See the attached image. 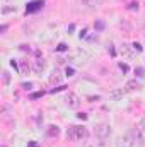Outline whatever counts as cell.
Wrapping results in <instances>:
<instances>
[{"mask_svg": "<svg viewBox=\"0 0 145 147\" xmlns=\"http://www.w3.org/2000/svg\"><path fill=\"white\" fill-rule=\"evenodd\" d=\"M85 137H87V128L82 125H73V127H68L67 130V139L70 140H84Z\"/></svg>", "mask_w": 145, "mask_h": 147, "instance_id": "6da1fadb", "label": "cell"}, {"mask_svg": "<svg viewBox=\"0 0 145 147\" xmlns=\"http://www.w3.org/2000/svg\"><path fill=\"white\" fill-rule=\"evenodd\" d=\"M135 137H133V134H125V135H119L118 139H116V142H114V146L116 147H135Z\"/></svg>", "mask_w": 145, "mask_h": 147, "instance_id": "7a4b0ae2", "label": "cell"}, {"mask_svg": "<svg viewBox=\"0 0 145 147\" xmlns=\"http://www.w3.org/2000/svg\"><path fill=\"white\" fill-rule=\"evenodd\" d=\"M133 137H135V140L138 142V144H142L144 146L145 144V121L142 120V121H138L137 125H135V128H133Z\"/></svg>", "mask_w": 145, "mask_h": 147, "instance_id": "3957f363", "label": "cell"}, {"mask_svg": "<svg viewBox=\"0 0 145 147\" xmlns=\"http://www.w3.org/2000/svg\"><path fill=\"white\" fill-rule=\"evenodd\" d=\"M94 135L97 139H108L109 135H111V125L109 123H99L94 128Z\"/></svg>", "mask_w": 145, "mask_h": 147, "instance_id": "277c9868", "label": "cell"}, {"mask_svg": "<svg viewBox=\"0 0 145 147\" xmlns=\"http://www.w3.org/2000/svg\"><path fill=\"white\" fill-rule=\"evenodd\" d=\"M65 105H67L68 108H72V110H77V108L82 105V99H80L75 92H68V94L65 96Z\"/></svg>", "mask_w": 145, "mask_h": 147, "instance_id": "5b68a950", "label": "cell"}, {"mask_svg": "<svg viewBox=\"0 0 145 147\" xmlns=\"http://www.w3.org/2000/svg\"><path fill=\"white\" fill-rule=\"evenodd\" d=\"M91 58V53H87L85 50H75L72 55V60L75 63H85Z\"/></svg>", "mask_w": 145, "mask_h": 147, "instance_id": "8992f818", "label": "cell"}, {"mask_svg": "<svg viewBox=\"0 0 145 147\" xmlns=\"http://www.w3.org/2000/svg\"><path fill=\"white\" fill-rule=\"evenodd\" d=\"M125 92H126L125 89H113V91H109V99L118 101V99H121V98H123V94H125Z\"/></svg>", "mask_w": 145, "mask_h": 147, "instance_id": "52a82bcc", "label": "cell"}, {"mask_svg": "<svg viewBox=\"0 0 145 147\" xmlns=\"http://www.w3.org/2000/svg\"><path fill=\"white\" fill-rule=\"evenodd\" d=\"M137 89H140V82L137 80V79H133V80H128L126 84H125V91H137Z\"/></svg>", "mask_w": 145, "mask_h": 147, "instance_id": "ba28073f", "label": "cell"}, {"mask_svg": "<svg viewBox=\"0 0 145 147\" xmlns=\"http://www.w3.org/2000/svg\"><path fill=\"white\" fill-rule=\"evenodd\" d=\"M85 7H89V9H94V7H99L101 3H103V0H80Z\"/></svg>", "mask_w": 145, "mask_h": 147, "instance_id": "9c48e42d", "label": "cell"}, {"mask_svg": "<svg viewBox=\"0 0 145 147\" xmlns=\"http://www.w3.org/2000/svg\"><path fill=\"white\" fill-rule=\"evenodd\" d=\"M33 70L36 74H41L44 70V62L43 60H34V63H33Z\"/></svg>", "mask_w": 145, "mask_h": 147, "instance_id": "30bf717a", "label": "cell"}, {"mask_svg": "<svg viewBox=\"0 0 145 147\" xmlns=\"http://www.w3.org/2000/svg\"><path fill=\"white\" fill-rule=\"evenodd\" d=\"M119 53L123 55V57H132V50H130V45H126V43H123L121 46H119Z\"/></svg>", "mask_w": 145, "mask_h": 147, "instance_id": "8fae6325", "label": "cell"}, {"mask_svg": "<svg viewBox=\"0 0 145 147\" xmlns=\"http://www.w3.org/2000/svg\"><path fill=\"white\" fill-rule=\"evenodd\" d=\"M96 139H97V137H96ZM87 147H108V142H106V139H97V140L87 144Z\"/></svg>", "mask_w": 145, "mask_h": 147, "instance_id": "7c38bea8", "label": "cell"}, {"mask_svg": "<svg viewBox=\"0 0 145 147\" xmlns=\"http://www.w3.org/2000/svg\"><path fill=\"white\" fill-rule=\"evenodd\" d=\"M15 10H17V7H15V5H5V7H2V14H3V16L12 14V12H15Z\"/></svg>", "mask_w": 145, "mask_h": 147, "instance_id": "4fadbf2b", "label": "cell"}, {"mask_svg": "<svg viewBox=\"0 0 145 147\" xmlns=\"http://www.w3.org/2000/svg\"><path fill=\"white\" fill-rule=\"evenodd\" d=\"M58 134H60V128L56 125H51L48 130V137H58Z\"/></svg>", "mask_w": 145, "mask_h": 147, "instance_id": "5bb4252c", "label": "cell"}, {"mask_svg": "<svg viewBox=\"0 0 145 147\" xmlns=\"http://www.w3.org/2000/svg\"><path fill=\"white\" fill-rule=\"evenodd\" d=\"M60 80H62V75L58 72H53L50 75V82H51V84H60Z\"/></svg>", "mask_w": 145, "mask_h": 147, "instance_id": "9a60e30c", "label": "cell"}, {"mask_svg": "<svg viewBox=\"0 0 145 147\" xmlns=\"http://www.w3.org/2000/svg\"><path fill=\"white\" fill-rule=\"evenodd\" d=\"M31 5H33V7H28V12L36 10V9H39V7H43V0H39V2H33Z\"/></svg>", "mask_w": 145, "mask_h": 147, "instance_id": "2e32d148", "label": "cell"}, {"mask_svg": "<svg viewBox=\"0 0 145 147\" xmlns=\"http://www.w3.org/2000/svg\"><path fill=\"white\" fill-rule=\"evenodd\" d=\"M132 46H133V50H137V51H142V50H144V46H142L140 43H133Z\"/></svg>", "mask_w": 145, "mask_h": 147, "instance_id": "e0dca14e", "label": "cell"}, {"mask_svg": "<svg viewBox=\"0 0 145 147\" xmlns=\"http://www.w3.org/2000/svg\"><path fill=\"white\" fill-rule=\"evenodd\" d=\"M65 75H67V77H73V75H75V74H73V69H68V67H67V70H65Z\"/></svg>", "mask_w": 145, "mask_h": 147, "instance_id": "ac0fdd59", "label": "cell"}, {"mask_svg": "<svg viewBox=\"0 0 145 147\" xmlns=\"http://www.w3.org/2000/svg\"><path fill=\"white\" fill-rule=\"evenodd\" d=\"M135 74L138 75V77H144L145 72H144V69H135Z\"/></svg>", "mask_w": 145, "mask_h": 147, "instance_id": "d6986e66", "label": "cell"}, {"mask_svg": "<svg viewBox=\"0 0 145 147\" xmlns=\"http://www.w3.org/2000/svg\"><path fill=\"white\" fill-rule=\"evenodd\" d=\"M65 50H67V45L65 43H60L58 45V51H65Z\"/></svg>", "mask_w": 145, "mask_h": 147, "instance_id": "ffe728a7", "label": "cell"}, {"mask_svg": "<svg viewBox=\"0 0 145 147\" xmlns=\"http://www.w3.org/2000/svg\"><path fill=\"white\" fill-rule=\"evenodd\" d=\"M119 69H121L123 72H126V70H128V65H125V63H119Z\"/></svg>", "mask_w": 145, "mask_h": 147, "instance_id": "44dd1931", "label": "cell"}, {"mask_svg": "<svg viewBox=\"0 0 145 147\" xmlns=\"http://www.w3.org/2000/svg\"><path fill=\"white\" fill-rule=\"evenodd\" d=\"M3 80H5V84L9 82V72H3Z\"/></svg>", "mask_w": 145, "mask_h": 147, "instance_id": "7402d4cb", "label": "cell"}, {"mask_svg": "<svg viewBox=\"0 0 145 147\" xmlns=\"http://www.w3.org/2000/svg\"><path fill=\"white\" fill-rule=\"evenodd\" d=\"M130 9L133 10V9H138V3H130Z\"/></svg>", "mask_w": 145, "mask_h": 147, "instance_id": "603a6c76", "label": "cell"}, {"mask_svg": "<svg viewBox=\"0 0 145 147\" xmlns=\"http://www.w3.org/2000/svg\"><path fill=\"white\" fill-rule=\"evenodd\" d=\"M5 2H12V0H5Z\"/></svg>", "mask_w": 145, "mask_h": 147, "instance_id": "cb8c5ba5", "label": "cell"}]
</instances>
